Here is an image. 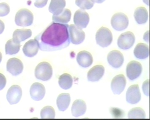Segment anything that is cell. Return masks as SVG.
Wrapping results in <instances>:
<instances>
[{
	"instance_id": "obj_1",
	"label": "cell",
	"mask_w": 150,
	"mask_h": 120,
	"mask_svg": "<svg viewBox=\"0 0 150 120\" xmlns=\"http://www.w3.org/2000/svg\"><path fill=\"white\" fill-rule=\"evenodd\" d=\"M68 24L51 22L45 30L35 37L41 51L53 52L67 48L70 40Z\"/></svg>"
},
{
	"instance_id": "obj_2",
	"label": "cell",
	"mask_w": 150,
	"mask_h": 120,
	"mask_svg": "<svg viewBox=\"0 0 150 120\" xmlns=\"http://www.w3.org/2000/svg\"><path fill=\"white\" fill-rule=\"evenodd\" d=\"M33 21V15L30 11L26 8L19 10L16 15L15 22L18 26L27 27L31 25Z\"/></svg>"
},
{
	"instance_id": "obj_3",
	"label": "cell",
	"mask_w": 150,
	"mask_h": 120,
	"mask_svg": "<svg viewBox=\"0 0 150 120\" xmlns=\"http://www.w3.org/2000/svg\"><path fill=\"white\" fill-rule=\"evenodd\" d=\"M53 75L52 66L47 62H42L38 64L35 70L36 78L40 80L46 81L51 79Z\"/></svg>"
},
{
	"instance_id": "obj_4",
	"label": "cell",
	"mask_w": 150,
	"mask_h": 120,
	"mask_svg": "<svg viewBox=\"0 0 150 120\" xmlns=\"http://www.w3.org/2000/svg\"><path fill=\"white\" fill-rule=\"evenodd\" d=\"M96 40L97 44L100 47L103 48L107 47L112 43V33L107 28L101 27L96 32Z\"/></svg>"
},
{
	"instance_id": "obj_5",
	"label": "cell",
	"mask_w": 150,
	"mask_h": 120,
	"mask_svg": "<svg viewBox=\"0 0 150 120\" xmlns=\"http://www.w3.org/2000/svg\"><path fill=\"white\" fill-rule=\"evenodd\" d=\"M129 24L128 17L123 13H115L111 19V25L113 29L117 31H122L126 29Z\"/></svg>"
},
{
	"instance_id": "obj_6",
	"label": "cell",
	"mask_w": 150,
	"mask_h": 120,
	"mask_svg": "<svg viewBox=\"0 0 150 120\" xmlns=\"http://www.w3.org/2000/svg\"><path fill=\"white\" fill-rule=\"evenodd\" d=\"M135 38L134 33L130 31H127L121 34L118 37L117 44L120 49L128 50L134 46Z\"/></svg>"
},
{
	"instance_id": "obj_7",
	"label": "cell",
	"mask_w": 150,
	"mask_h": 120,
	"mask_svg": "<svg viewBox=\"0 0 150 120\" xmlns=\"http://www.w3.org/2000/svg\"><path fill=\"white\" fill-rule=\"evenodd\" d=\"M143 68L141 63L137 61L130 62L126 66V75L130 80H134L140 76Z\"/></svg>"
},
{
	"instance_id": "obj_8",
	"label": "cell",
	"mask_w": 150,
	"mask_h": 120,
	"mask_svg": "<svg viewBox=\"0 0 150 120\" xmlns=\"http://www.w3.org/2000/svg\"><path fill=\"white\" fill-rule=\"evenodd\" d=\"M69 35L70 40L72 44L78 45L82 43L85 38V33L81 28L75 25L69 26Z\"/></svg>"
},
{
	"instance_id": "obj_9",
	"label": "cell",
	"mask_w": 150,
	"mask_h": 120,
	"mask_svg": "<svg viewBox=\"0 0 150 120\" xmlns=\"http://www.w3.org/2000/svg\"><path fill=\"white\" fill-rule=\"evenodd\" d=\"M89 16L84 10L79 9L75 12L74 17L75 25L81 28H86L89 22Z\"/></svg>"
},
{
	"instance_id": "obj_10",
	"label": "cell",
	"mask_w": 150,
	"mask_h": 120,
	"mask_svg": "<svg viewBox=\"0 0 150 120\" xmlns=\"http://www.w3.org/2000/svg\"><path fill=\"white\" fill-rule=\"evenodd\" d=\"M22 96L21 87L16 85H12L9 88L7 93V100L11 105L18 103Z\"/></svg>"
},
{
	"instance_id": "obj_11",
	"label": "cell",
	"mask_w": 150,
	"mask_h": 120,
	"mask_svg": "<svg viewBox=\"0 0 150 120\" xmlns=\"http://www.w3.org/2000/svg\"><path fill=\"white\" fill-rule=\"evenodd\" d=\"M126 80L123 74H119L113 78L111 83V88L114 94H121L125 89Z\"/></svg>"
},
{
	"instance_id": "obj_12",
	"label": "cell",
	"mask_w": 150,
	"mask_h": 120,
	"mask_svg": "<svg viewBox=\"0 0 150 120\" xmlns=\"http://www.w3.org/2000/svg\"><path fill=\"white\" fill-rule=\"evenodd\" d=\"M7 71L13 76H16L22 72L23 65L21 60L16 58H11L6 65Z\"/></svg>"
},
{
	"instance_id": "obj_13",
	"label": "cell",
	"mask_w": 150,
	"mask_h": 120,
	"mask_svg": "<svg viewBox=\"0 0 150 120\" xmlns=\"http://www.w3.org/2000/svg\"><path fill=\"white\" fill-rule=\"evenodd\" d=\"M142 95L138 85H133L128 88L126 94V101L129 104H136L141 100Z\"/></svg>"
},
{
	"instance_id": "obj_14",
	"label": "cell",
	"mask_w": 150,
	"mask_h": 120,
	"mask_svg": "<svg viewBox=\"0 0 150 120\" xmlns=\"http://www.w3.org/2000/svg\"><path fill=\"white\" fill-rule=\"evenodd\" d=\"M124 60L123 54L117 50H113L108 55V62L114 68H119L121 67L124 62Z\"/></svg>"
},
{
	"instance_id": "obj_15",
	"label": "cell",
	"mask_w": 150,
	"mask_h": 120,
	"mask_svg": "<svg viewBox=\"0 0 150 120\" xmlns=\"http://www.w3.org/2000/svg\"><path fill=\"white\" fill-rule=\"evenodd\" d=\"M30 96L33 100L39 101L42 100L46 93V89L44 85L39 83H33L30 90Z\"/></svg>"
},
{
	"instance_id": "obj_16",
	"label": "cell",
	"mask_w": 150,
	"mask_h": 120,
	"mask_svg": "<svg viewBox=\"0 0 150 120\" xmlns=\"http://www.w3.org/2000/svg\"><path fill=\"white\" fill-rule=\"evenodd\" d=\"M104 72L105 68L103 66L101 65L94 66L88 73V80L92 82L98 81L102 78Z\"/></svg>"
},
{
	"instance_id": "obj_17",
	"label": "cell",
	"mask_w": 150,
	"mask_h": 120,
	"mask_svg": "<svg viewBox=\"0 0 150 120\" xmlns=\"http://www.w3.org/2000/svg\"><path fill=\"white\" fill-rule=\"evenodd\" d=\"M39 50V46L35 39H31L27 41L23 48V52L25 55L28 57H33L37 54Z\"/></svg>"
},
{
	"instance_id": "obj_18",
	"label": "cell",
	"mask_w": 150,
	"mask_h": 120,
	"mask_svg": "<svg viewBox=\"0 0 150 120\" xmlns=\"http://www.w3.org/2000/svg\"><path fill=\"white\" fill-rule=\"evenodd\" d=\"M76 60L78 64L83 68L88 67L93 62V58L91 54L86 51L79 52L77 56Z\"/></svg>"
},
{
	"instance_id": "obj_19",
	"label": "cell",
	"mask_w": 150,
	"mask_h": 120,
	"mask_svg": "<svg viewBox=\"0 0 150 120\" xmlns=\"http://www.w3.org/2000/svg\"><path fill=\"white\" fill-rule=\"evenodd\" d=\"M86 111V105L85 102L81 99L74 101L71 107V113L75 117L84 114Z\"/></svg>"
},
{
	"instance_id": "obj_20",
	"label": "cell",
	"mask_w": 150,
	"mask_h": 120,
	"mask_svg": "<svg viewBox=\"0 0 150 120\" xmlns=\"http://www.w3.org/2000/svg\"><path fill=\"white\" fill-rule=\"evenodd\" d=\"M32 32L30 29H16L13 34V40L16 43L25 41L32 36Z\"/></svg>"
},
{
	"instance_id": "obj_21",
	"label": "cell",
	"mask_w": 150,
	"mask_h": 120,
	"mask_svg": "<svg viewBox=\"0 0 150 120\" xmlns=\"http://www.w3.org/2000/svg\"><path fill=\"white\" fill-rule=\"evenodd\" d=\"M66 6V0H51L48 10L53 15L58 16L63 12Z\"/></svg>"
},
{
	"instance_id": "obj_22",
	"label": "cell",
	"mask_w": 150,
	"mask_h": 120,
	"mask_svg": "<svg viewBox=\"0 0 150 120\" xmlns=\"http://www.w3.org/2000/svg\"><path fill=\"white\" fill-rule=\"evenodd\" d=\"M134 17L138 24H144L147 21L149 18V14L147 10L145 7H139L135 10Z\"/></svg>"
},
{
	"instance_id": "obj_23",
	"label": "cell",
	"mask_w": 150,
	"mask_h": 120,
	"mask_svg": "<svg viewBox=\"0 0 150 120\" xmlns=\"http://www.w3.org/2000/svg\"><path fill=\"white\" fill-rule=\"evenodd\" d=\"M134 55L137 59H144L149 56V47L144 43L137 44L134 50Z\"/></svg>"
},
{
	"instance_id": "obj_24",
	"label": "cell",
	"mask_w": 150,
	"mask_h": 120,
	"mask_svg": "<svg viewBox=\"0 0 150 120\" xmlns=\"http://www.w3.org/2000/svg\"><path fill=\"white\" fill-rule=\"evenodd\" d=\"M71 102V96L69 93H63L57 98V107L59 111L64 112L69 107Z\"/></svg>"
},
{
	"instance_id": "obj_25",
	"label": "cell",
	"mask_w": 150,
	"mask_h": 120,
	"mask_svg": "<svg viewBox=\"0 0 150 120\" xmlns=\"http://www.w3.org/2000/svg\"><path fill=\"white\" fill-rule=\"evenodd\" d=\"M71 12L69 9H65L63 12L58 16L53 15L52 20L54 22L58 23H68L71 19Z\"/></svg>"
},
{
	"instance_id": "obj_26",
	"label": "cell",
	"mask_w": 150,
	"mask_h": 120,
	"mask_svg": "<svg viewBox=\"0 0 150 120\" xmlns=\"http://www.w3.org/2000/svg\"><path fill=\"white\" fill-rule=\"evenodd\" d=\"M72 77L69 74L65 73L62 75L59 78V83L60 87L64 90L69 89L73 85Z\"/></svg>"
},
{
	"instance_id": "obj_27",
	"label": "cell",
	"mask_w": 150,
	"mask_h": 120,
	"mask_svg": "<svg viewBox=\"0 0 150 120\" xmlns=\"http://www.w3.org/2000/svg\"><path fill=\"white\" fill-rule=\"evenodd\" d=\"M21 47L20 44L14 42L12 39H10L6 44V54L12 55L17 54L19 52Z\"/></svg>"
},
{
	"instance_id": "obj_28",
	"label": "cell",
	"mask_w": 150,
	"mask_h": 120,
	"mask_svg": "<svg viewBox=\"0 0 150 120\" xmlns=\"http://www.w3.org/2000/svg\"><path fill=\"white\" fill-rule=\"evenodd\" d=\"M146 116L145 111L140 107L133 108L128 113L129 119H145Z\"/></svg>"
},
{
	"instance_id": "obj_29",
	"label": "cell",
	"mask_w": 150,
	"mask_h": 120,
	"mask_svg": "<svg viewBox=\"0 0 150 120\" xmlns=\"http://www.w3.org/2000/svg\"><path fill=\"white\" fill-rule=\"evenodd\" d=\"M40 116L42 119H54L55 111L51 106H46L42 109L40 112Z\"/></svg>"
},
{
	"instance_id": "obj_30",
	"label": "cell",
	"mask_w": 150,
	"mask_h": 120,
	"mask_svg": "<svg viewBox=\"0 0 150 120\" xmlns=\"http://www.w3.org/2000/svg\"><path fill=\"white\" fill-rule=\"evenodd\" d=\"M76 4L82 10H89L92 8L94 3L91 0H76Z\"/></svg>"
},
{
	"instance_id": "obj_31",
	"label": "cell",
	"mask_w": 150,
	"mask_h": 120,
	"mask_svg": "<svg viewBox=\"0 0 150 120\" xmlns=\"http://www.w3.org/2000/svg\"><path fill=\"white\" fill-rule=\"evenodd\" d=\"M10 11L9 6L6 3H0V17L5 16Z\"/></svg>"
},
{
	"instance_id": "obj_32",
	"label": "cell",
	"mask_w": 150,
	"mask_h": 120,
	"mask_svg": "<svg viewBox=\"0 0 150 120\" xmlns=\"http://www.w3.org/2000/svg\"><path fill=\"white\" fill-rule=\"evenodd\" d=\"M48 1V0H35L34 5L38 8H42L46 5Z\"/></svg>"
},
{
	"instance_id": "obj_33",
	"label": "cell",
	"mask_w": 150,
	"mask_h": 120,
	"mask_svg": "<svg viewBox=\"0 0 150 120\" xmlns=\"http://www.w3.org/2000/svg\"><path fill=\"white\" fill-rule=\"evenodd\" d=\"M142 89L145 95L149 96V80H147L143 83Z\"/></svg>"
},
{
	"instance_id": "obj_34",
	"label": "cell",
	"mask_w": 150,
	"mask_h": 120,
	"mask_svg": "<svg viewBox=\"0 0 150 120\" xmlns=\"http://www.w3.org/2000/svg\"><path fill=\"white\" fill-rule=\"evenodd\" d=\"M6 84V77L2 73H0V90H3Z\"/></svg>"
},
{
	"instance_id": "obj_35",
	"label": "cell",
	"mask_w": 150,
	"mask_h": 120,
	"mask_svg": "<svg viewBox=\"0 0 150 120\" xmlns=\"http://www.w3.org/2000/svg\"><path fill=\"white\" fill-rule=\"evenodd\" d=\"M5 29L4 23L0 20V34H1L4 32Z\"/></svg>"
},
{
	"instance_id": "obj_36",
	"label": "cell",
	"mask_w": 150,
	"mask_h": 120,
	"mask_svg": "<svg viewBox=\"0 0 150 120\" xmlns=\"http://www.w3.org/2000/svg\"><path fill=\"white\" fill-rule=\"evenodd\" d=\"M93 3H96L97 4H101L105 1V0H91Z\"/></svg>"
},
{
	"instance_id": "obj_37",
	"label": "cell",
	"mask_w": 150,
	"mask_h": 120,
	"mask_svg": "<svg viewBox=\"0 0 150 120\" xmlns=\"http://www.w3.org/2000/svg\"><path fill=\"white\" fill-rule=\"evenodd\" d=\"M143 2L148 6H149V0H143Z\"/></svg>"
},
{
	"instance_id": "obj_38",
	"label": "cell",
	"mask_w": 150,
	"mask_h": 120,
	"mask_svg": "<svg viewBox=\"0 0 150 120\" xmlns=\"http://www.w3.org/2000/svg\"><path fill=\"white\" fill-rule=\"evenodd\" d=\"M2 59V55L1 53L0 52V63Z\"/></svg>"
}]
</instances>
